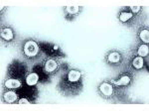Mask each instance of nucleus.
<instances>
[{
	"label": "nucleus",
	"instance_id": "nucleus-1",
	"mask_svg": "<svg viewBox=\"0 0 149 111\" xmlns=\"http://www.w3.org/2000/svg\"><path fill=\"white\" fill-rule=\"evenodd\" d=\"M23 50H24V54H25L26 57L34 58L38 55V53H39V46H38V44L35 41L30 40L25 43Z\"/></svg>",
	"mask_w": 149,
	"mask_h": 111
},
{
	"label": "nucleus",
	"instance_id": "nucleus-2",
	"mask_svg": "<svg viewBox=\"0 0 149 111\" xmlns=\"http://www.w3.org/2000/svg\"><path fill=\"white\" fill-rule=\"evenodd\" d=\"M100 90L104 96L109 97V96L112 94V92H113V87H112L111 84H109L107 83H102L100 85Z\"/></svg>",
	"mask_w": 149,
	"mask_h": 111
},
{
	"label": "nucleus",
	"instance_id": "nucleus-3",
	"mask_svg": "<svg viewBox=\"0 0 149 111\" xmlns=\"http://www.w3.org/2000/svg\"><path fill=\"white\" fill-rule=\"evenodd\" d=\"M57 67H58L57 62L53 59H49L46 62H45V71H46L48 74L54 72L57 69Z\"/></svg>",
	"mask_w": 149,
	"mask_h": 111
},
{
	"label": "nucleus",
	"instance_id": "nucleus-4",
	"mask_svg": "<svg viewBox=\"0 0 149 111\" xmlns=\"http://www.w3.org/2000/svg\"><path fill=\"white\" fill-rule=\"evenodd\" d=\"M81 74L80 71H76V69H72L68 74V80L70 83H78L81 79Z\"/></svg>",
	"mask_w": 149,
	"mask_h": 111
},
{
	"label": "nucleus",
	"instance_id": "nucleus-5",
	"mask_svg": "<svg viewBox=\"0 0 149 111\" xmlns=\"http://www.w3.org/2000/svg\"><path fill=\"white\" fill-rule=\"evenodd\" d=\"M5 87L9 89H16L21 87V81L18 79H14V78H9L5 81Z\"/></svg>",
	"mask_w": 149,
	"mask_h": 111
},
{
	"label": "nucleus",
	"instance_id": "nucleus-6",
	"mask_svg": "<svg viewBox=\"0 0 149 111\" xmlns=\"http://www.w3.org/2000/svg\"><path fill=\"white\" fill-rule=\"evenodd\" d=\"M38 80H39V76L36 72H31L27 76H26V83L28 84L29 86H33L35 84H37Z\"/></svg>",
	"mask_w": 149,
	"mask_h": 111
},
{
	"label": "nucleus",
	"instance_id": "nucleus-7",
	"mask_svg": "<svg viewBox=\"0 0 149 111\" xmlns=\"http://www.w3.org/2000/svg\"><path fill=\"white\" fill-rule=\"evenodd\" d=\"M13 37H14V34H13L12 29H10V28L2 29V31H1L2 39H4L5 41H11V40H13Z\"/></svg>",
	"mask_w": 149,
	"mask_h": 111
},
{
	"label": "nucleus",
	"instance_id": "nucleus-8",
	"mask_svg": "<svg viewBox=\"0 0 149 111\" xmlns=\"http://www.w3.org/2000/svg\"><path fill=\"white\" fill-rule=\"evenodd\" d=\"M3 98L6 102L8 103H13L17 100V94L14 91H6L3 94Z\"/></svg>",
	"mask_w": 149,
	"mask_h": 111
},
{
	"label": "nucleus",
	"instance_id": "nucleus-9",
	"mask_svg": "<svg viewBox=\"0 0 149 111\" xmlns=\"http://www.w3.org/2000/svg\"><path fill=\"white\" fill-rule=\"evenodd\" d=\"M120 60H121V56L117 52H112L107 56V61L111 62V64H118L120 62Z\"/></svg>",
	"mask_w": 149,
	"mask_h": 111
},
{
	"label": "nucleus",
	"instance_id": "nucleus-10",
	"mask_svg": "<svg viewBox=\"0 0 149 111\" xmlns=\"http://www.w3.org/2000/svg\"><path fill=\"white\" fill-rule=\"evenodd\" d=\"M131 78L130 76H122L120 78L118 79V80H112V83L114 84V85H117V86H120V85H127L129 83H130Z\"/></svg>",
	"mask_w": 149,
	"mask_h": 111
},
{
	"label": "nucleus",
	"instance_id": "nucleus-11",
	"mask_svg": "<svg viewBox=\"0 0 149 111\" xmlns=\"http://www.w3.org/2000/svg\"><path fill=\"white\" fill-rule=\"evenodd\" d=\"M149 53V48L148 46L146 44H143V45H140L138 48V51H137V54L139 57L143 58V57H146Z\"/></svg>",
	"mask_w": 149,
	"mask_h": 111
},
{
	"label": "nucleus",
	"instance_id": "nucleus-12",
	"mask_svg": "<svg viewBox=\"0 0 149 111\" xmlns=\"http://www.w3.org/2000/svg\"><path fill=\"white\" fill-rule=\"evenodd\" d=\"M139 38H140V40L142 41L143 43H145L146 45L148 44V42H149V31L147 30V29H144V30H142L140 33H139Z\"/></svg>",
	"mask_w": 149,
	"mask_h": 111
},
{
	"label": "nucleus",
	"instance_id": "nucleus-13",
	"mask_svg": "<svg viewBox=\"0 0 149 111\" xmlns=\"http://www.w3.org/2000/svg\"><path fill=\"white\" fill-rule=\"evenodd\" d=\"M143 64H144V62H143V59L141 57H136L135 59L133 60V62H132V66L135 67L136 69H142Z\"/></svg>",
	"mask_w": 149,
	"mask_h": 111
},
{
	"label": "nucleus",
	"instance_id": "nucleus-14",
	"mask_svg": "<svg viewBox=\"0 0 149 111\" xmlns=\"http://www.w3.org/2000/svg\"><path fill=\"white\" fill-rule=\"evenodd\" d=\"M131 18H132V14L130 12H121L120 15H119V20L121 22H126V21H128Z\"/></svg>",
	"mask_w": 149,
	"mask_h": 111
},
{
	"label": "nucleus",
	"instance_id": "nucleus-15",
	"mask_svg": "<svg viewBox=\"0 0 149 111\" xmlns=\"http://www.w3.org/2000/svg\"><path fill=\"white\" fill-rule=\"evenodd\" d=\"M80 10V7L79 6H67L66 7V11L68 12L69 14H71V15H74V14H77Z\"/></svg>",
	"mask_w": 149,
	"mask_h": 111
},
{
	"label": "nucleus",
	"instance_id": "nucleus-16",
	"mask_svg": "<svg viewBox=\"0 0 149 111\" xmlns=\"http://www.w3.org/2000/svg\"><path fill=\"white\" fill-rule=\"evenodd\" d=\"M130 9L132 12H134V13H138V12L141 10V7L140 6H131Z\"/></svg>",
	"mask_w": 149,
	"mask_h": 111
},
{
	"label": "nucleus",
	"instance_id": "nucleus-17",
	"mask_svg": "<svg viewBox=\"0 0 149 111\" xmlns=\"http://www.w3.org/2000/svg\"><path fill=\"white\" fill-rule=\"evenodd\" d=\"M19 103H21V104H25V103H29V101L26 99V98H21V99L19 100Z\"/></svg>",
	"mask_w": 149,
	"mask_h": 111
}]
</instances>
